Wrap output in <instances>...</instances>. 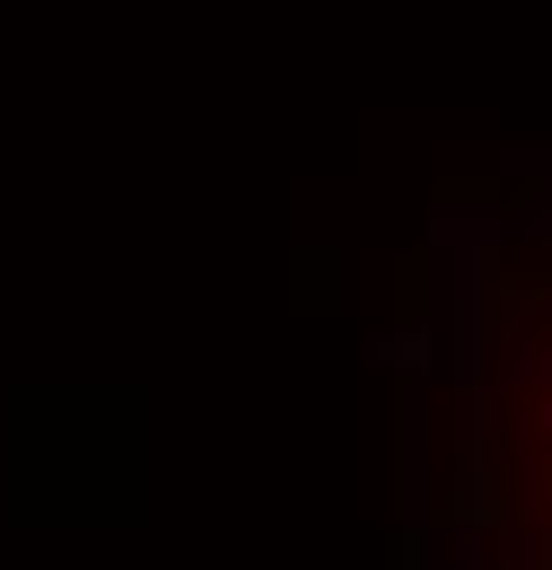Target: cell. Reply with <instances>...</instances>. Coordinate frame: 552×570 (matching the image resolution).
<instances>
[{"mask_svg":"<svg viewBox=\"0 0 552 570\" xmlns=\"http://www.w3.org/2000/svg\"><path fill=\"white\" fill-rule=\"evenodd\" d=\"M438 386L456 570H552V194L465 237Z\"/></svg>","mask_w":552,"mask_h":570,"instance_id":"1","label":"cell"}]
</instances>
